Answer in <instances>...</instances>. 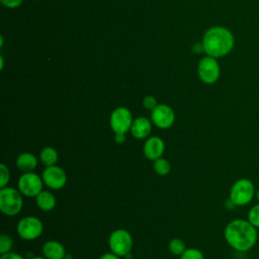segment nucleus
<instances>
[{"mask_svg":"<svg viewBox=\"0 0 259 259\" xmlns=\"http://www.w3.org/2000/svg\"><path fill=\"white\" fill-rule=\"evenodd\" d=\"M224 237L232 249L245 253L255 247L258 240V231L248 220L235 219L227 224Z\"/></svg>","mask_w":259,"mask_h":259,"instance_id":"1","label":"nucleus"},{"mask_svg":"<svg viewBox=\"0 0 259 259\" xmlns=\"http://www.w3.org/2000/svg\"><path fill=\"white\" fill-rule=\"evenodd\" d=\"M202 45L206 55L217 59L228 55L233 50L235 38L228 28L212 26L205 31Z\"/></svg>","mask_w":259,"mask_h":259,"instance_id":"2","label":"nucleus"},{"mask_svg":"<svg viewBox=\"0 0 259 259\" xmlns=\"http://www.w3.org/2000/svg\"><path fill=\"white\" fill-rule=\"evenodd\" d=\"M255 185L248 178L237 179L230 188L229 198L236 206H245L255 198Z\"/></svg>","mask_w":259,"mask_h":259,"instance_id":"3","label":"nucleus"},{"mask_svg":"<svg viewBox=\"0 0 259 259\" xmlns=\"http://www.w3.org/2000/svg\"><path fill=\"white\" fill-rule=\"evenodd\" d=\"M23 206L21 192L14 187H3L0 189V210L3 214L14 217L20 212Z\"/></svg>","mask_w":259,"mask_h":259,"instance_id":"4","label":"nucleus"},{"mask_svg":"<svg viewBox=\"0 0 259 259\" xmlns=\"http://www.w3.org/2000/svg\"><path fill=\"white\" fill-rule=\"evenodd\" d=\"M134 245L132 235L124 229L113 231L108 238V246L111 252L119 257H125L132 251Z\"/></svg>","mask_w":259,"mask_h":259,"instance_id":"5","label":"nucleus"},{"mask_svg":"<svg viewBox=\"0 0 259 259\" xmlns=\"http://www.w3.org/2000/svg\"><path fill=\"white\" fill-rule=\"evenodd\" d=\"M18 236L26 241H33L40 237L44 232L42 222L32 215H26L19 220L16 226Z\"/></svg>","mask_w":259,"mask_h":259,"instance_id":"6","label":"nucleus"},{"mask_svg":"<svg viewBox=\"0 0 259 259\" xmlns=\"http://www.w3.org/2000/svg\"><path fill=\"white\" fill-rule=\"evenodd\" d=\"M44 186L42 178L34 172H25L18 179L17 187L22 195L26 197H35Z\"/></svg>","mask_w":259,"mask_h":259,"instance_id":"7","label":"nucleus"},{"mask_svg":"<svg viewBox=\"0 0 259 259\" xmlns=\"http://www.w3.org/2000/svg\"><path fill=\"white\" fill-rule=\"evenodd\" d=\"M133 121L134 118L131 110L124 106L115 108L109 117V125L114 134H126L131 131Z\"/></svg>","mask_w":259,"mask_h":259,"instance_id":"8","label":"nucleus"},{"mask_svg":"<svg viewBox=\"0 0 259 259\" xmlns=\"http://www.w3.org/2000/svg\"><path fill=\"white\" fill-rule=\"evenodd\" d=\"M197 73L199 79L205 84L215 83L221 75V69L215 58L207 56L202 58L198 63Z\"/></svg>","mask_w":259,"mask_h":259,"instance_id":"9","label":"nucleus"},{"mask_svg":"<svg viewBox=\"0 0 259 259\" xmlns=\"http://www.w3.org/2000/svg\"><path fill=\"white\" fill-rule=\"evenodd\" d=\"M41 178L44 184L53 190H59L67 183V174L65 170L57 165L46 167L42 171Z\"/></svg>","mask_w":259,"mask_h":259,"instance_id":"10","label":"nucleus"},{"mask_svg":"<svg viewBox=\"0 0 259 259\" xmlns=\"http://www.w3.org/2000/svg\"><path fill=\"white\" fill-rule=\"evenodd\" d=\"M151 120L159 128H169L175 121L174 110L167 104H158L151 110Z\"/></svg>","mask_w":259,"mask_h":259,"instance_id":"11","label":"nucleus"},{"mask_svg":"<svg viewBox=\"0 0 259 259\" xmlns=\"http://www.w3.org/2000/svg\"><path fill=\"white\" fill-rule=\"evenodd\" d=\"M165 151L164 141L157 136L150 137L146 140L143 146V153L148 160L155 161L162 157Z\"/></svg>","mask_w":259,"mask_h":259,"instance_id":"12","label":"nucleus"},{"mask_svg":"<svg viewBox=\"0 0 259 259\" xmlns=\"http://www.w3.org/2000/svg\"><path fill=\"white\" fill-rule=\"evenodd\" d=\"M152 132V122L150 119H148L145 116H139L134 119L132 127H131V134L134 138L143 140L150 136Z\"/></svg>","mask_w":259,"mask_h":259,"instance_id":"13","label":"nucleus"},{"mask_svg":"<svg viewBox=\"0 0 259 259\" xmlns=\"http://www.w3.org/2000/svg\"><path fill=\"white\" fill-rule=\"evenodd\" d=\"M42 255L47 259H64L67 256L65 247L55 240L47 241L42 245Z\"/></svg>","mask_w":259,"mask_h":259,"instance_id":"14","label":"nucleus"},{"mask_svg":"<svg viewBox=\"0 0 259 259\" xmlns=\"http://www.w3.org/2000/svg\"><path fill=\"white\" fill-rule=\"evenodd\" d=\"M15 163L16 167L23 173L32 172L37 166V158L31 153L24 152L17 156Z\"/></svg>","mask_w":259,"mask_h":259,"instance_id":"15","label":"nucleus"},{"mask_svg":"<svg viewBox=\"0 0 259 259\" xmlns=\"http://www.w3.org/2000/svg\"><path fill=\"white\" fill-rule=\"evenodd\" d=\"M35 203L42 211H50L55 208L57 200L55 195L49 190H41L35 196Z\"/></svg>","mask_w":259,"mask_h":259,"instance_id":"16","label":"nucleus"},{"mask_svg":"<svg viewBox=\"0 0 259 259\" xmlns=\"http://www.w3.org/2000/svg\"><path fill=\"white\" fill-rule=\"evenodd\" d=\"M58 158V152L53 147H45L39 153V160L46 167L56 165Z\"/></svg>","mask_w":259,"mask_h":259,"instance_id":"17","label":"nucleus"},{"mask_svg":"<svg viewBox=\"0 0 259 259\" xmlns=\"http://www.w3.org/2000/svg\"><path fill=\"white\" fill-rule=\"evenodd\" d=\"M153 167H154L155 172L160 176H166L171 171L170 162L167 159L163 158V157L155 160Z\"/></svg>","mask_w":259,"mask_h":259,"instance_id":"18","label":"nucleus"},{"mask_svg":"<svg viewBox=\"0 0 259 259\" xmlns=\"http://www.w3.org/2000/svg\"><path fill=\"white\" fill-rule=\"evenodd\" d=\"M168 249H169V251H170L173 255H175V256H181L187 248H186V245H185V243H184L183 240H181V239H179V238H174V239H172V240L169 242Z\"/></svg>","mask_w":259,"mask_h":259,"instance_id":"19","label":"nucleus"},{"mask_svg":"<svg viewBox=\"0 0 259 259\" xmlns=\"http://www.w3.org/2000/svg\"><path fill=\"white\" fill-rule=\"evenodd\" d=\"M13 248V239L7 234H2L0 236V254L10 252Z\"/></svg>","mask_w":259,"mask_h":259,"instance_id":"20","label":"nucleus"},{"mask_svg":"<svg viewBox=\"0 0 259 259\" xmlns=\"http://www.w3.org/2000/svg\"><path fill=\"white\" fill-rule=\"evenodd\" d=\"M247 220L257 229H259V202L252 205L248 211Z\"/></svg>","mask_w":259,"mask_h":259,"instance_id":"21","label":"nucleus"},{"mask_svg":"<svg viewBox=\"0 0 259 259\" xmlns=\"http://www.w3.org/2000/svg\"><path fill=\"white\" fill-rule=\"evenodd\" d=\"M180 259H204L202 252L196 248H187Z\"/></svg>","mask_w":259,"mask_h":259,"instance_id":"22","label":"nucleus"},{"mask_svg":"<svg viewBox=\"0 0 259 259\" xmlns=\"http://www.w3.org/2000/svg\"><path fill=\"white\" fill-rule=\"evenodd\" d=\"M10 180V172L8 167L1 163L0 164V188L6 187Z\"/></svg>","mask_w":259,"mask_h":259,"instance_id":"23","label":"nucleus"},{"mask_svg":"<svg viewBox=\"0 0 259 259\" xmlns=\"http://www.w3.org/2000/svg\"><path fill=\"white\" fill-rule=\"evenodd\" d=\"M143 105L146 109H154L158 104H157V100L154 96L152 95H147L146 97H144L143 99Z\"/></svg>","mask_w":259,"mask_h":259,"instance_id":"24","label":"nucleus"},{"mask_svg":"<svg viewBox=\"0 0 259 259\" xmlns=\"http://www.w3.org/2000/svg\"><path fill=\"white\" fill-rule=\"evenodd\" d=\"M1 3L7 8H17L21 5L23 0H0Z\"/></svg>","mask_w":259,"mask_h":259,"instance_id":"25","label":"nucleus"},{"mask_svg":"<svg viewBox=\"0 0 259 259\" xmlns=\"http://www.w3.org/2000/svg\"><path fill=\"white\" fill-rule=\"evenodd\" d=\"M0 259H25L21 254L15 253V252H7L4 254H1Z\"/></svg>","mask_w":259,"mask_h":259,"instance_id":"26","label":"nucleus"},{"mask_svg":"<svg viewBox=\"0 0 259 259\" xmlns=\"http://www.w3.org/2000/svg\"><path fill=\"white\" fill-rule=\"evenodd\" d=\"M120 257L118 256V255H116V254H114L113 252H108V253H104V254H102L100 257H99V259H119Z\"/></svg>","mask_w":259,"mask_h":259,"instance_id":"27","label":"nucleus"},{"mask_svg":"<svg viewBox=\"0 0 259 259\" xmlns=\"http://www.w3.org/2000/svg\"><path fill=\"white\" fill-rule=\"evenodd\" d=\"M126 140L125 134H114V141L117 144H123Z\"/></svg>","mask_w":259,"mask_h":259,"instance_id":"28","label":"nucleus"},{"mask_svg":"<svg viewBox=\"0 0 259 259\" xmlns=\"http://www.w3.org/2000/svg\"><path fill=\"white\" fill-rule=\"evenodd\" d=\"M192 50H193V52H195V53H200V52L204 51L202 42H201V44H196V45H194L193 48H192Z\"/></svg>","mask_w":259,"mask_h":259,"instance_id":"29","label":"nucleus"},{"mask_svg":"<svg viewBox=\"0 0 259 259\" xmlns=\"http://www.w3.org/2000/svg\"><path fill=\"white\" fill-rule=\"evenodd\" d=\"M225 205H226V207H227L228 209H234V208L236 207V205L234 204V202H233L230 198L227 199V201L225 202Z\"/></svg>","mask_w":259,"mask_h":259,"instance_id":"30","label":"nucleus"},{"mask_svg":"<svg viewBox=\"0 0 259 259\" xmlns=\"http://www.w3.org/2000/svg\"><path fill=\"white\" fill-rule=\"evenodd\" d=\"M255 198L257 200V202H259V187L256 189V193H255Z\"/></svg>","mask_w":259,"mask_h":259,"instance_id":"31","label":"nucleus"},{"mask_svg":"<svg viewBox=\"0 0 259 259\" xmlns=\"http://www.w3.org/2000/svg\"><path fill=\"white\" fill-rule=\"evenodd\" d=\"M0 61H1V65H0V69L2 70L3 69V66H4V61H3V57H0Z\"/></svg>","mask_w":259,"mask_h":259,"instance_id":"32","label":"nucleus"},{"mask_svg":"<svg viewBox=\"0 0 259 259\" xmlns=\"http://www.w3.org/2000/svg\"><path fill=\"white\" fill-rule=\"evenodd\" d=\"M30 259H47L45 256H34V257H32V258H30Z\"/></svg>","mask_w":259,"mask_h":259,"instance_id":"33","label":"nucleus"},{"mask_svg":"<svg viewBox=\"0 0 259 259\" xmlns=\"http://www.w3.org/2000/svg\"><path fill=\"white\" fill-rule=\"evenodd\" d=\"M64 259H73V258H72V257H71V256H69V255H67V256H66V257H65V258H64Z\"/></svg>","mask_w":259,"mask_h":259,"instance_id":"34","label":"nucleus"}]
</instances>
